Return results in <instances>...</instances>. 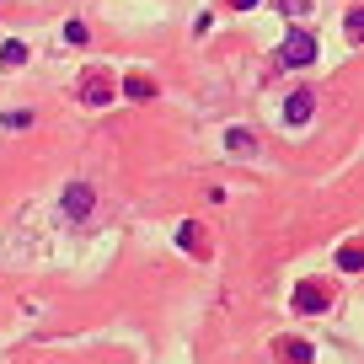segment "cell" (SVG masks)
<instances>
[{
	"instance_id": "6da1fadb",
	"label": "cell",
	"mask_w": 364,
	"mask_h": 364,
	"mask_svg": "<svg viewBox=\"0 0 364 364\" xmlns=\"http://www.w3.org/2000/svg\"><path fill=\"white\" fill-rule=\"evenodd\" d=\"M279 59H284L289 70H306L311 59H316V38H311V33H289L284 48H279Z\"/></svg>"
},
{
	"instance_id": "7a4b0ae2",
	"label": "cell",
	"mask_w": 364,
	"mask_h": 364,
	"mask_svg": "<svg viewBox=\"0 0 364 364\" xmlns=\"http://www.w3.org/2000/svg\"><path fill=\"white\" fill-rule=\"evenodd\" d=\"M91 204H97L91 182H70V188H65V198H59V209H65L70 220H86V215H91Z\"/></svg>"
},
{
	"instance_id": "3957f363",
	"label": "cell",
	"mask_w": 364,
	"mask_h": 364,
	"mask_svg": "<svg viewBox=\"0 0 364 364\" xmlns=\"http://www.w3.org/2000/svg\"><path fill=\"white\" fill-rule=\"evenodd\" d=\"M311 113H316V97H311L306 86H300V91H289V102H284V118H289V124L300 129V124H306Z\"/></svg>"
},
{
	"instance_id": "277c9868",
	"label": "cell",
	"mask_w": 364,
	"mask_h": 364,
	"mask_svg": "<svg viewBox=\"0 0 364 364\" xmlns=\"http://www.w3.org/2000/svg\"><path fill=\"white\" fill-rule=\"evenodd\" d=\"M225 150L230 156H252V150H257V139H252V129H225Z\"/></svg>"
},
{
	"instance_id": "5b68a950",
	"label": "cell",
	"mask_w": 364,
	"mask_h": 364,
	"mask_svg": "<svg viewBox=\"0 0 364 364\" xmlns=\"http://www.w3.org/2000/svg\"><path fill=\"white\" fill-rule=\"evenodd\" d=\"M295 311H327V295H321L316 284H300L295 289Z\"/></svg>"
},
{
	"instance_id": "8992f818",
	"label": "cell",
	"mask_w": 364,
	"mask_h": 364,
	"mask_svg": "<svg viewBox=\"0 0 364 364\" xmlns=\"http://www.w3.org/2000/svg\"><path fill=\"white\" fill-rule=\"evenodd\" d=\"M0 65H27V43H16V38H11V43H0Z\"/></svg>"
},
{
	"instance_id": "52a82bcc",
	"label": "cell",
	"mask_w": 364,
	"mask_h": 364,
	"mask_svg": "<svg viewBox=\"0 0 364 364\" xmlns=\"http://www.w3.org/2000/svg\"><path fill=\"white\" fill-rule=\"evenodd\" d=\"M124 91H129V97H150L156 86H150V75H129V80H124Z\"/></svg>"
},
{
	"instance_id": "ba28073f",
	"label": "cell",
	"mask_w": 364,
	"mask_h": 364,
	"mask_svg": "<svg viewBox=\"0 0 364 364\" xmlns=\"http://www.w3.org/2000/svg\"><path fill=\"white\" fill-rule=\"evenodd\" d=\"M177 247H198V225H193V220H182V225H177Z\"/></svg>"
},
{
	"instance_id": "9c48e42d",
	"label": "cell",
	"mask_w": 364,
	"mask_h": 364,
	"mask_svg": "<svg viewBox=\"0 0 364 364\" xmlns=\"http://www.w3.org/2000/svg\"><path fill=\"white\" fill-rule=\"evenodd\" d=\"M338 268H348V273H359V247H343V252H338Z\"/></svg>"
},
{
	"instance_id": "30bf717a",
	"label": "cell",
	"mask_w": 364,
	"mask_h": 364,
	"mask_svg": "<svg viewBox=\"0 0 364 364\" xmlns=\"http://www.w3.org/2000/svg\"><path fill=\"white\" fill-rule=\"evenodd\" d=\"M0 124H6V129H27V124H33V113H27V107H22V113H6V118H0Z\"/></svg>"
},
{
	"instance_id": "8fae6325",
	"label": "cell",
	"mask_w": 364,
	"mask_h": 364,
	"mask_svg": "<svg viewBox=\"0 0 364 364\" xmlns=\"http://www.w3.org/2000/svg\"><path fill=\"white\" fill-rule=\"evenodd\" d=\"M65 38H70V43H86L91 33H86V22H65Z\"/></svg>"
},
{
	"instance_id": "7c38bea8",
	"label": "cell",
	"mask_w": 364,
	"mask_h": 364,
	"mask_svg": "<svg viewBox=\"0 0 364 364\" xmlns=\"http://www.w3.org/2000/svg\"><path fill=\"white\" fill-rule=\"evenodd\" d=\"M359 33H364V11L353 6V11H348V38H359Z\"/></svg>"
},
{
	"instance_id": "4fadbf2b",
	"label": "cell",
	"mask_w": 364,
	"mask_h": 364,
	"mask_svg": "<svg viewBox=\"0 0 364 364\" xmlns=\"http://www.w3.org/2000/svg\"><path fill=\"white\" fill-rule=\"evenodd\" d=\"M230 6H236V11H252V6H257V0H230Z\"/></svg>"
}]
</instances>
